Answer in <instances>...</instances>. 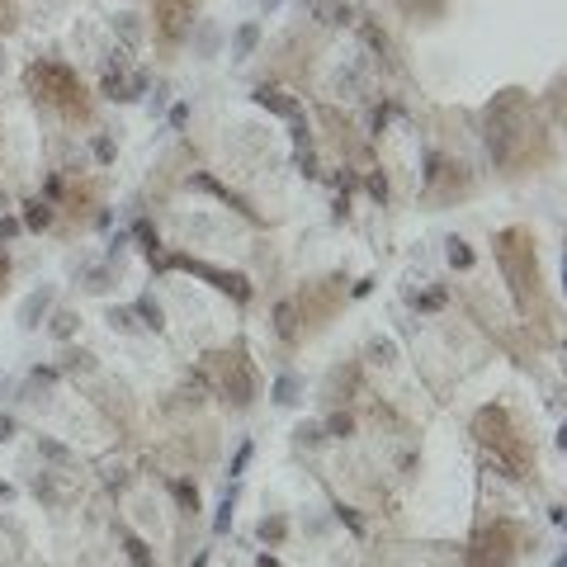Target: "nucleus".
Segmentation results:
<instances>
[{"mask_svg": "<svg viewBox=\"0 0 567 567\" xmlns=\"http://www.w3.org/2000/svg\"><path fill=\"white\" fill-rule=\"evenodd\" d=\"M487 147L501 165H515L530 147V105L520 90H506L487 105Z\"/></svg>", "mask_w": 567, "mask_h": 567, "instance_id": "obj_1", "label": "nucleus"}, {"mask_svg": "<svg viewBox=\"0 0 567 567\" xmlns=\"http://www.w3.org/2000/svg\"><path fill=\"white\" fill-rule=\"evenodd\" d=\"M473 435L483 440V449L496 454V468L506 473V478H525L530 473V444L515 435V421L506 406H483L478 416H473Z\"/></svg>", "mask_w": 567, "mask_h": 567, "instance_id": "obj_2", "label": "nucleus"}, {"mask_svg": "<svg viewBox=\"0 0 567 567\" xmlns=\"http://www.w3.org/2000/svg\"><path fill=\"white\" fill-rule=\"evenodd\" d=\"M525 242H530V237H525L520 227L496 237V255H501V265H506V279H511L520 307H530V274H534V246H525ZM534 279H539V274H534Z\"/></svg>", "mask_w": 567, "mask_h": 567, "instance_id": "obj_3", "label": "nucleus"}, {"mask_svg": "<svg viewBox=\"0 0 567 567\" xmlns=\"http://www.w3.org/2000/svg\"><path fill=\"white\" fill-rule=\"evenodd\" d=\"M515 525L496 520V525H483L473 534V548H468V567H515Z\"/></svg>", "mask_w": 567, "mask_h": 567, "instance_id": "obj_4", "label": "nucleus"}, {"mask_svg": "<svg viewBox=\"0 0 567 567\" xmlns=\"http://www.w3.org/2000/svg\"><path fill=\"white\" fill-rule=\"evenodd\" d=\"M222 393H227V402H237V406H246L255 397V378H251V364H246L242 350L222 354Z\"/></svg>", "mask_w": 567, "mask_h": 567, "instance_id": "obj_5", "label": "nucleus"}, {"mask_svg": "<svg viewBox=\"0 0 567 567\" xmlns=\"http://www.w3.org/2000/svg\"><path fill=\"white\" fill-rule=\"evenodd\" d=\"M165 265H175V270H194V274H204L213 289H222V294H232V298H251V284H246L242 274H232V270H217V265H204V260H185V255H175V260H165Z\"/></svg>", "mask_w": 567, "mask_h": 567, "instance_id": "obj_6", "label": "nucleus"}, {"mask_svg": "<svg viewBox=\"0 0 567 567\" xmlns=\"http://www.w3.org/2000/svg\"><path fill=\"white\" fill-rule=\"evenodd\" d=\"M194 19V0H156V28L161 38H180Z\"/></svg>", "mask_w": 567, "mask_h": 567, "instance_id": "obj_7", "label": "nucleus"}, {"mask_svg": "<svg viewBox=\"0 0 567 567\" xmlns=\"http://www.w3.org/2000/svg\"><path fill=\"white\" fill-rule=\"evenodd\" d=\"M48 307H53V289H33V294L24 298V307H19V326H24V331H38Z\"/></svg>", "mask_w": 567, "mask_h": 567, "instance_id": "obj_8", "label": "nucleus"}, {"mask_svg": "<svg viewBox=\"0 0 567 567\" xmlns=\"http://www.w3.org/2000/svg\"><path fill=\"white\" fill-rule=\"evenodd\" d=\"M255 105L260 109H270V114H284V118H303V105H298V100H289V95H284V90H270V85H260V90H255Z\"/></svg>", "mask_w": 567, "mask_h": 567, "instance_id": "obj_9", "label": "nucleus"}, {"mask_svg": "<svg viewBox=\"0 0 567 567\" xmlns=\"http://www.w3.org/2000/svg\"><path fill=\"white\" fill-rule=\"evenodd\" d=\"M118 539H123V553H128V563H133V567H156V558H152V543L142 539V534H133V530H118Z\"/></svg>", "mask_w": 567, "mask_h": 567, "instance_id": "obj_10", "label": "nucleus"}, {"mask_svg": "<svg viewBox=\"0 0 567 567\" xmlns=\"http://www.w3.org/2000/svg\"><path fill=\"white\" fill-rule=\"evenodd\" d=\"M232 515H237V483L227 487V492H222V501H217V515H213V534H217V539L232 530Z\"/></svg>", "mask_w": 567, "mask_h": 567, "instance_id": "obj_11", "label": "nucleus"}, {"mask_svg": "<svg viewBox=\"0 0 567 567\" xmlns=\"http://www.w3.org/2000/svg\"><path fill=\"white\" fill-rule=\"evenodd\" d=\"M274 331L284 341H298V303H279L274 307Z\"/></svg>", "mask_w": 567, "mask_h": 567, "instance_id": "obj_12", "label": "nucleus"}, {"mask_svg": "<svg viewBox=\"0 0 567 567\" xmlns=\"http://www.w3.org/2000/svg\"><path fill=\"white\" fill-rule=\"evenodd\" d=\"M255 43H260V28L242 24V28H237V38H232V62H246V57L255 53Z\"/></svg>", "mask_w": 567, "mask_h": 567, "instance_id": "obj_13", "label": "nucleus"}, {"mask_svg": "<svg viewBox=\"0 0 567 567\" xmlns=\"http://www.w3.org/2000/svg\"><path fill=\"white\" fill-rule=\"evenodd\" d=\"M170 496H175V506H180V511H199V487L194 483H185V478H175V483H170Z\"/></svg>", "mask_w": 567, "mask_h": 567, "instance_id": "obj_14", "label": "nucleus"}, {"mask_svg": "<svg viewBox=\"0 0 567 567\" xmlns=\"http://www.w3.org/2000/svg\"><path fill=\"white\" fill-rule=\"evenodd\" d=\"M270 397L279 406H294L298 402V378L294 374H279V378H274V388H270Z\"/></svg>", "mask_w": 567, "mask_h": 567, "instance_id": "obj_15", "label": "nucleus"}, {"mask_svg": "<svg viewBox=\"0 0 567 567\" xmlns=\"http://www.w3.org/2000/svg\"><path fill=\"white\" fill-rule=\"evenodd\" d=\"M133 237L142 242V251H147V255H152V265H156V251H161V237L152 232V222H147V217H137V222H133Z\"/></svg>", "mask_w": 567, "mask_h": 567, "instance_id": "obj_16", "label": "nucleus"}, {"mask_svg": "<svg viewBox=\"0 0 567 567\" xmlns=\"http://www.w3.org/2000/svg\"><path fill=\"white\" fill-rule=\"evenodd\" d=\"M137 317H142V326H152V331H161L165 326V312L156 298H137Z\"/></svg>", "mask_w": 567, "mask_h": 567, "instance_id": "obj_17", "label": "nucleus"}, {"mask_svg": "<svg viewBox=\"0 0 567 567\" xmlns=\"http://www.w3.org/2000/svg\"><path fill=\"white\" fill-rule=\"evenodd\" d=\"M48 222H53V208H48L43 199H33V204H28V213H24V227H28V232H43Z\"/></svg>", "mask_w": 567, "mask_h": 567, "instance_id": "obj_18", "label": "nucleus"}, {"mask_svg": "<svg viewBox=\"0 0 567 567\" xmlns=\"http://www.w3.org/2000/svg\"><path fill=\"white\" fill-rule=\"evenodd\" d=\"M284 534H289V520L284 515H265L260 520V539L265 543H284Z\"/></svg>", "mask_w": 567, "mask_h": 567, "instance_id": "obj_19", "label": "nucleus"}, {"mask_svg": "<svg viewBox=\"0 0 567 567\" xmlns=\"http://www.w3.org/2000/svg\"><path fill=\"white\" fill-rule=\"evenodd\" d=\"M350 431H354L350 411H336V416H326V426H322V435H331V440H345Z\"/></svg>", "mask_w": 567, "mask_h": 567, "instance_id": "obj_20", "label": "nucleus"}, {"mask_svg": "<svg viewBox=\"0 0 567 567\" xmlns=\"http://www.w3.org/2000/svg\"><path fill=\"white\" fill-rule=\"evenodd\" d=\"M336 520H341V525L350 530L354 539H364V515L354 511V506H345V501H341V506H336Z\"/></svg>", "mask_w": 567, "mask_h": 567, "instance_id": "obj_21", "label": "nucleus"}, {"mask_svg": "<svg viewBox=\"0 0 567 567\" xmlns=\"http://www.w3.org/2000/svg\"><path fill=\"white\" fill-rule=\"evenodd\" d=\"M449 265H454V270H473V251H468V242H459V237L449 242Z\"/></svg>", "mask_w": 567, "mask_h": 567, "instance_id": "obj_22", "label": "nucleus"}, {"mask_svg": "<svg viewBox=\"0 0 567 567\" xmlns=\"http://www.w3.org/2000/svg\"><path fill=\"white\" fill-rule=\"evenodd\" d=\"M251 454H255V444H251V440H242V449L232 454V468H227V473H232V483H237V478L246 473V463H251Z\"/></svg>", "mask_w": 567, "mask_h": 567, "instance_id": "obj_23", "label": "nucleus"}, {"mask_svg": "<svg viewBox=\"0 0 567 567\" xmlns=\"http://www.w3.org/2000/svg\"><path fill=\"white\" fill-rule=\"evenodd\" d=\"M317 19H322V24H345L350 10H345V5H317Z\"/></svg>", "mask_w": 567, "mask_h": 567, "instance_id": "obj_24", "label": "nucleus"}, {"mask_svg": "<svg viewBox=\"0 0 567 567\" xmlns=\"http://www.w3.org/2000/svg\"><path fill=\"white\" fill-rule=\"evenodd\" d=\"M71 331H76V317H71V312H57L53 317V336L57 341H71Z\"/></svg>", "mask_w": 567, "mask_h": 567, "instance_id": "obj_25", "label": "nucleus"}, {"mask_svg": "<svg viewBox=\"0 0 567 567\" xmlns=\"http://www.w3.org/2000/svg\"><path fill=\"white\" fill-rule=\"evenodd\" d=\"M298 440H303V444H322L326 435H322V426H317V421H303V426H298Z\"/></svg>", "mask_w": 567, "mask_h": 567, "instance_id": "obj_26", "label": "nucleus"}, {"mask_svg": "<svg viewBox=\"0 0 567 567\" xmlns=\"http://www.w3.org/2000/svg\"><path fill=\"white\" fill-rule=\"evenodd\" d=\"M95 156H100V161H114V142H109V137H95Z\"/></svg>", "mask_w": 567, "mask_h": 567, "instance_id": "obj_27", "label": "nucleus"}, {"mask_svg": "<svg viewBox=\"0 0 567 567\" xmlns=\"http://www.w3.org/2000/svg\"><path fill=\"white\" fill-rule=\"evenodd\" d=\"M369 194H374V199H388V180H383V175H369Z\"/></svg>", "mask_w": 567, "mask_h": 567, "instance_id": "obj_28", "label": "nucleus"}, {"mask_svg": "<svg viewBox=\"0 0 567 567\" xmlns=\"http://www.w3.org/2000/svg\"><path fill=\"white\" fill-rule=\"evenodd\" d=\"M185 123H189V109L175 105V109H170V128H185Z\"/></svg>", "mask_w": 567, "mask_h": 567, "instance_id": "obj_29", "label": "nucleus"}, {"mask_svg": "<svg viewBox=\"0 0 567 567\" xmlns=\"http://www.w3.org/2000/svg\"><path fill=\"white\" fill-rule=\"evenodd\" d=\"M10 435H15V416H0V444H5Z\"/></svg>", "mask_w": 567, "mask_h": 567, "instance_id": "obj_30", "label": "nucleus"}, {"mask_svg": "<svg viewBox=\"0 0 567 567\" xmlns=\"http://www.w3.org/2000/svg\"><path fill=\"white\" fill-rule=\"evenodd\" d=\"M109 322H114V326H123V331H128V326H133V317H128V312H118V307H114V312H109Z\"/></svg>", "mask_w": 567, "mask_h": 567, "instance_id": "obj_31", "label": "nucleus"}, {"mask_svg": "<svg viewBox=\"0 0 567 567\" xmlns=\"http://www.w3.org/2000/svg\"><path fill=\"white\" fill-rule=\"evenodd\" d=\"M255 567H279V558H274V553H260V558H255Z\"/></svg>", "mask_w": 567, "mask_h": 567, "instance_id": "obj_32", "label": "nucleus"}, {"mask_svg": "<svg viewBox=\"0 0 567 567\" xmlns=\"http://www.w3.org/2000/svg\"><path fill=\"white\" fill-rule=\"evenodd\" d=\"M189 567H208V553H194V563Z\"/></svg>", "mask_w": 567, "mask_h": 567, "instance_id": "obj_33", "label": "nucleus"}, {"mask_svg": "<svg viewBox=\"0 0 567 567\" xmlns=\"http://www.w3.org/2000/svg\"><path fill=\"white\" fill-rule=\"evenodd\" d=\"M274 5H279V0H265V10H274Z\"/></svg>", "mask_w": 567, "mask_h": 567, "instance_id": "obj_34", "label": "nucleus"}]
</instances>
